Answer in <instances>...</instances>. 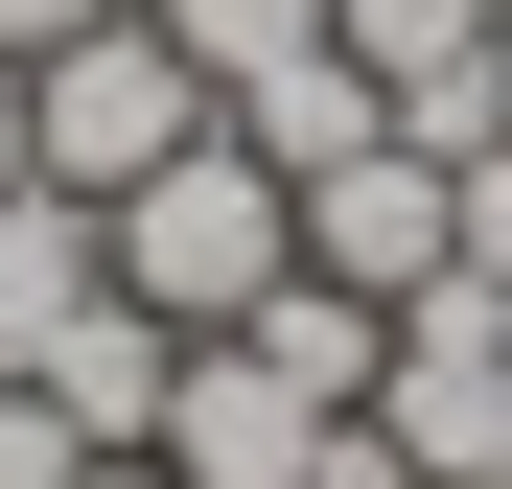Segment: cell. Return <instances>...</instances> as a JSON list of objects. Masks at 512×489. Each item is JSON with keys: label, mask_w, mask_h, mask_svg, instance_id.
<instances>
[{"label": "cell", "mask_w": 512, "mask_h": 489, "mask_svg": "<svg viewBox=\"0 0 512 489\" xmlns=\"http://www.w3.org/2000/svg\"><path fill=\"white\" fill-rule=\"evenodd\" d=\"M94 257H117V303H163V326L210 350V326H256V303L303 280V187H280V163L210 117L187 163H140V187L94 210Z\"/></svg>", "instance_id": "1"}, {"label": "cell", "mask_w": 512, "mask_h": 489, "mask_svg": "<svg viewBox=\"0 0 512 489\" xmlns=\"http://www.w3.org/2000/svg\"><path fill=\"white\" fill-rule=\"evenodd\" d=\"M187 140H210V70L163 47V0H94L70 47H24V163L70 210H117L140 163H187Z\"/></svg>", "instance_id": "2"}, {"label": "cell", "mask_w": 512, "mask_h": 489, "mask_svg": "<svg viewBox=\"0 0 512 489\" xmlns=\"http://www.w3.org/2000/svg\"><path fill=\"white\" fill-rule=\"evenodd\" d=\"M326 420H373V396H303L280 350H256V326H210L140 466H187V489H303V443H326Z\"/></svg>", "instance_id": "3"}, {"label": "cell", "mask_w": 512, "mask_h": 489, "mask_svg": "<svg viewBox=\"0 0 512 489\" xmlns=\"http://www.w3.org/2000/svg\"><path fill=\"white\" fill-rule=\"evenodd\" d=\"M443 257H466V187H443L419 140H373V163H326V187H303V280H350V303H419Z\"/></svg>", "instance_id": "4"}, {"label": "cell", "mask_w": 512, "mask_h": 489, "mask_svg": "<svg viewBox=\"0 0 512 489\" xmlns=\"http://www.w3.org/2000/svg\"><path fill=\"white\" fill-rule=\"evenodd\" d=\"M47 396H70V443H94V466H140V443H163V396H187V326L94 280V303L47 326Z\"/></svg>", "instance_id": "5"}, {"label": "cell", "mask_w": 512, "mask_h": 489, "mask_svg": "<svg viewBox=\"0 0 512 489\" xmlns=\"http://www.w3.org/2000/svg\"><path fill=\"white\" fill-rule=\"evenodd\" d=\"M233 140L280 163V187H326V163H373V140H396V94H373L350 47H303V70H256V94H233Z\"/></svg>", "instance_id": "6"}, {"label": "cell", "mask_w": 512, "mask_h": 489, "mask_svg": "<svg viewBox=\"0 0 512 489\" xmlns=\"http://www.w3.org/2000/svg\"><path fill=\"white\" fill-rule=\"evenodd\" d=\"M94 280H117L94 210H70V187H0V373H47V326L94 303Z\"/></svg>", "instance_id": "7"}, {"label": "cell", "mask_w": 512, "mask_h": 489, "mask_svg": "<svg viewBox=\"0 0 512 489\" xmlns=\"http://www.w3.org/2000/svg\"><path fill=\"white\" fill-rule=\"evenodd\" d=\"M326 47H350L373 94H419V70H489L512 47V0H326Z\"/></svg>", "instance_id": "8"}, {"label": "cell", "mask_w": 512, "mask_h": 489, "mask_svg": "<svg viewBox=\"0 0 512 489\" xmlns=\"http://www.w3.org/2000/svg\"><path fill=\"white\" fill-rule=\"evenodd\" d=\"M163 47H187V70H210V117H233L256 70H303V47H326V0H163Z\"/></svg>", "instance_id": "9"}, {"label": "cell", "mask_w": 512, "mask_h": 489, "mask_svg": "<svg viewBox=\"0 0 512 489\" xmlns=\"http://www.w3.org/2000/svg\"><path fill=\"white\" fill-rule=\"evenodd\" d=\"M0 489H94V443H70V396H47V373H0Z\"/></svg>", "instance_id": "10"}, {"label": "cell", "mask_w": 512, "mask_h": 489, "mask_svg": "<svg viewBox=\"0 0 512 489\" xmlns=\"http://www.w3.org/2000/svg\"><path fill=\"white\" fill-rule=\"evenodd\" d=\"M443 187H466V280H512V140H489V163H443Z\"/></svg>", "instance_id": "11"}, {"label": "cell", "mask_w": 512, "mask_h": 489, "mask_svg": "<svg viewBox=\"0 0 512 489\" xmlns=\"http://www.w3.org/2000/svg\"><path fill=\"white\" fill-rule=\"evenodd\" d=\"M303 489H419V466H396V420H326V443H303Z\"/></svg>", "instance_id": "12"}, {"label": "cell", "mask_w": 512, "mask_h": 489, "mask_svg": "<svg viewBox=\"0 0 512 489\" xmlns=\"http://www.w3.org/2000/svg\"><path fill=\"white\" fill-rule=\"evenodd\" d=\"M0 187H47V163H24V47H0Z\"/></svg>", "instance_id": "13"}, {"label": "cell", "mask_w": 512, "mask_h": 489, "mask_svg": "<svg viewBox=\"0 0 512 489\" xmlns=\"http://www.w3.org/2000/svg\"><path fill=\"white\" fill-rule=\"evenodd\" d=\"M70 24H94V0H0V47H70Z\"/></svg>", "instance_id": "14"}, {"label": "cell", "mask_w": 512, "mask_h": 489, "mask_svg": "<svg viewBox=\"0 0 512 489\" xmlns=\"http://www.w3.org/2000/svg\"><path fill=\"white\" fill-rule=\"evenodd\" d=\"M94 489H187V466H94Z\"/></svg>", "instance_id": "15"}]
</instances>
